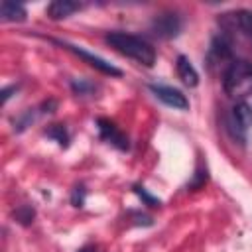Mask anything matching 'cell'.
Returning a JSON list of instances; mask_svg holds the SVG:
<instances>
[{
  "mask_svg": "<svg viewBox=\"0 0 252 252\" xmlns=\"http://www.w3.org/2000/svg\"><path fill=\"white\" fill-rule=\"evenodd\" d=\"M104 41L114 51L138 61L140 65L152 67L156 63V49L146 39H142L140 35L126 33V32H110V33L104 35Z\"/></svg>",
  "mask_w": 252,
  "mask_h": 252,
  "instance_id": "cell-1",
  "label": "cell"
},
{
  "mask_svg": "<svg viewBox=\"0 0 252 252\" xmlns=\"http://www.w3.org/2000/svg\"><path fill=\"white\" fill-rule=\"evenodd\" d=\"M53 43H57V45L65 47L67 51L75 53V55L81 57L85 63H89L91 67H94L96 71H100V73H104V75H110V77H120V75H122V71H120L118 67H114L112 63H108L106 59H102V57H98V55L87 51V49L81 47V45H75V43H69V41H63V39H53Z\"/></svg>",
  "mask_w": 252,
  "mask_h": 252,
  "instance_id": "cell-4",
  "label": "cell"
},
{
  "mask_svg": "<svg viewBox=\"0 0 252 252\" xmlns=\"http://www.w3.org/2000/svg\"><path fill=\"white\" fill-rule=\"evenodd\" d=\"M234 59H232V39L228 33H219L213 37L211 41V47H209V53H207V63L211 69H215L217 65H230Z\"/></svg>",
  "mask_w": 252,
  "mask_h": 252,
  "instance_id": "cell-5",
  "label": "cell"
},
{
  "mask_svg": "<svg viewBox=\"0 0 252 252\" xmlns=\"http://www.w3.org/2000/svg\"><path fill=\"white\" fill-rule=\"evenodd\" d=\"M175 67H177V75H179V79H181L187 87H197V85H199V73H197V69L193 67V63L189 61V57H185V55H177Z\"/></svg>",
  "mask_w": 252,
  "mask_h": 252,
  "instance_id": "cell-10",
  "label": "cell"
},
{
  "mask_svg": "<svg viewBox=\"0 0 252 252\" xmlns=\"http://www.w3.org/2000/svg\"><path fill=\"white\" fill-rule=\"evenodd\" d=\"M222 89L228 96L252 94V63L246 59H234L222 73Z\"/></svg>",
  "mask_w": 252,
  "mask_h": 252,
  "instance_id": "cell-2",
  "label": "cell"
},
{
  "mask_svg": "<svg viewBox=\"0 0 252 252\" xmlns=\"http://www.w3.org/2000/svg\"><path fill=\"white\" fill-rule=\"evenodd\" d=\"M181 28H183V22H181L177 12H161L150 24V30L154 32V35H158L161 39L177 37Z\"/></svg>",
  "mask_w": 252,
  "mask_h": 252,
  "instance_id": "cell-6",
  "label": "cell"
},
{
  "mask_svg": "<svg viewBox=\"0 0 252 252\" xmlns=\"http://www.w3.org/2000/svg\"><path fill=\"white\" fill-rule=\"evenodd\" d=\"M134 191H136V195L146 203V205H150V207H159L161 205V201L158 199V197H154V195H150L142 185H134Z\"/></svg>",
  "mask_w": 252,
  "mask_h": 252,
  "instance_id": "cell-17",
  "label": "cell"
},
{
  "mask_svg": "<svg viewBox=\"0 0 252 252\" xmlns=\"http://www.w3.org/2000/svg\"><path fill=\"white\" fill-rule=\"evenodd\" d=\"M207 179H209V173H207V167H197V171H195V175H193V181L187 185L191 191H197V189H201L205 183H207Z\"/></svg>",
  "mask_w": 252,
  "mask_h": 252,
  "instance_id": "cell-16",
  "label": "cell"
},
{
  "mask_svg": "<svg viewBox=\"0 0 252 252\" xmlns=\"http://www.w3.org/2000/svg\"><path fill=\"white\" fill-rule=\"evenodd\" d=\"M83 8V4L73 2V0H53L51 4H47V16L51 20H61V18H69L71 14L79 12Z\"/></svg>",
  "mask_w": 252,
  "mask_h": 252,
  "instance_id": "cell-9",
  "label": "cell"
},
{
  "mask_svg": "<svg viewBox=\"0 0 252 252\" xmlns=\"http://www.w3.org/2000/svg\"><path fill=\"white\" fill-rule=\"evenodd\" d=\"M71 89H73L75 94L85 96V94H91L94 91V85L91 81H87V79H73L71 81Z\"/></svg>",
  "mask_w": 252,
  "mask_h": 252,
  "instance_id": "cell-15",
  "label": "cell"
},
{
  "mask_svg": "<svg viewBox=\"0 0 252 252\" xmlns=\"http://www.w3.org/2000/svg\"><path fill=\"white\" fill-rule=\"evenodd\" d=\"M219 24L224 28V33L236 32L248 43H252V10H234L219 18Z\"/></svg>",
  "mask_w": 252,
  "mask_h": 252,
  "instance_id": "cell-3",
  "label": "cell"
},
{
  "mask_svg": "<svg viewBox=\"0 0 252 252\" xmlns=\"http://www.w3.org/2000/svg\"><path fill=\"white\" fill-rule=\"evenodd\" d=\"M28 16L26 8L20 4V2H10V0H4L0 4V18L4 22H24Z\"/></svg>",
  "mask_w": 252,
  "mask_h": 252,
  "instance_id": "cell-11",
  "label": "cell"
},
{
  "mask_svg": "<svg viewBox=\"0 0 252 252\" xmlns=\"http://www.w3.org/2000/svg\"><path fill=\"white\" fill-rule=\"evenodd\" d=\"M33 217H35V211H33V207H30V205H22V207H18V209L14 211V219H16L20 224H24V226L32 224V222H33Z\"/></svg>",
  "mask_w": 252,
  "mask_h": 252,
  "instance_id": "cell-14",
  "label": "cell"
},
{
  "mask_svg": "<svg viewBox=\"0 0 252 252\" xmlns=\"http://www.w3.org/2000/svg\"><path fill=\"white\" fill-rule=\"evenodd\" d=\"M230 114H232V118L236 120V124H238L242 130H248V128L252 126V106H250L248 102H244V100L236 102Z\"/></svg>",
  "mask_w": 252,
  "mask_h": 252,
  "instance_id": "cell-12",
  "label": "cell"
},
{
  "mask_svg": "<svg viewBox=\"0 0 252 252\" xmlns=\"http://www.w3.org/2000/svg\"><path fill=\"white\" fill-rule=\"evenodd\" d=\"M85 197H87L85 187H83V185H77V187L73 189V193H71V203H73V207H83Z\"/></svg>",
  "mask_w": 252,
  "mask_h": 252,
  "instance_id": "cell-18",
  "label": "cell"
},
{
  "mask_svg": "<svg viewBox=\"0 0 252 252\" xmlns=\"http://www.w3.org/2000/svg\"><path fill=\"white\" fill-rule=\"evenodd\" d=\"M96 126H98L100 140H104L106 144L114 146V148L120 150V152H126V150L130 148L126 134H124L112 120H108V118H98V120H96Z\"/></svg>",
  "mask_w": 252,
  "mask_h": 252,
  "instance_id": "cell-8",
  "label": "cell"
},
{
  "mask_svg": "<svg viewBox=\"0 0 252 252\" xmlns=\"http://www.w3.org/2000/svg\"><path fill=\"white\" fill-rule=\"evenodd\" d=\"M148 89L154 93V96L158 100H161L165 106H171V108H179V110H187L189 108V100L187 96L175 89V87H169V85H161V83H150Z\"/></svg>",
  "mask_w": 252,
  "mask_h": 252,
  "instance_id": "cell-7",
  "label": "cell"
},
{
  "mask_svg": "<svg viewBox=\"0 0 252 252\" xmlns=\"http://www.w3.org/2000/svg\"><path fill=\"white\" fill-rule=\"evenodd\" d=\"M45 136L47 138H53L61 148H67L69 146V132L63 124H51L47 130H45Z\"/></svg>",
  "mask_w": 252,
  "mask_h": 252,
  "instance_id": "cell-13",
  "label": "cell"
},
{
  "mask_svg": "<svg viewBox=\"0 0 252 252\" xmlns=\"http://www.w3.org/2000/svg\"><path fill=\"white\" fill-rule=\"evenodd\" d=\"M77 252H96V246H93V244H87V246H83V248H79Z\"/></svg>",
  "mask_w": 252,
  "mask_h": 252,
  "instance_id": "cell-19",
  "label": "cell"
}]
</instances>
